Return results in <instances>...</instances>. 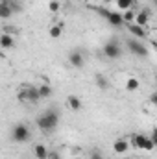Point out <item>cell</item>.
<instances>
[{
  "mask_svg": "<svg viewBox=\"0 0 157 159\" xmlns=\"http://www.w3.org/2000/svg\"><path fill=\"white\" fill-rule=\"evenodd\" d=\"M59 124V111L56 107H50L46 109L44 113H41L37 117V128H39L43 133H50L57 128Z\"/></svg>",
  "mask_w": 157,
  "mask_h": 159,
  "instance_id": "obj_1",
  "label": "cell"
},
{
  "mask_svg": "<svg viewBox=\"0 0 157 159\" xmlns=\"http://www.w3.org/2000/svg\"><path fill=\"white\" fill-rule=\"evenodd\" d=\"M11 139L15 141V143H28L30 139H32V129H30V126L28 124H24V122H19L15 128H13V131H11Z\"/></svg>",
  "mask_w": 157,
  "mask_h": 159,
  "instance_id": "obj_2",
  "label": "cell"
},
{
  "mask_svg": "<svg viewBox=\"0 0 157 159\" xmlns=\"http://www.w3.org/2000/svg\"><path fill=\"white\" fill-rule=\"evenodd\" d=\"M131 144H133L137 150H142V152H152V150L155 148V143H154L150 137L142 135V133L133 135V137H131Z\"/></svg>",
  "mask_w": 157,
  "mask_h": 159,
  "instance_id": "obj_3",
  "label": "cell"
},
{
  "mask_svg": "<svg viewBox=\"0 0 157 159\" xmlns=\"http://www.w3.org/2000/svg\"><path fill=\"white\" fill-rule=\"evenodd\" d=\"M102 52H104V56H105L107 59H118V57L122 56V46L118 44L117 39H109L104 44Z\"/></svg>",
  "mask_w": 157,
  "mask_h": 159,
  "instance_id": "obj_4",
  "label": "cell"
},
{
  "mask_svg": "<svg viewBox=\"0 0 157 159\" xmlns=\"http://www.w3.org/2000/svg\"><path fill=\"white\" fill-rule=\"evenodd\" d=\"M111 26H115V28H120V26H124V20H122V13H117V11H109V9H104V7H98L96 9Z\"/></svg>",
  "mask_w": 157,
  "mask_h": 159,
  "instance_id": "obj_5",
  "label": "cell"
},
{
  "mask_svg": "<svg viewBox=\"0 0 157 159\" xmlns=\"http://www.w3.org/2000/svg\"><path fill=\"white\" fill-rule=\"evenodd\" d=\"M126 46H128V50H129L133 56H137V57H146V56H148V46H146L142 41L129 39L126 43Z\"/></svg>",
  "mask_w": 157,
  "mask_h": 159,
  "instance_id": "obj_6",
  "label": "cell"
},
{
  "mask_svg": "<svg viewBox=\"0 0 157 159\" xmlns=\"http://www.w3.org/2000/svg\"><path fill=\"white\" fill-rule=\"evenodd\" d=\"M128 150H129V141H128L126 137H120V139H117V141L113 143V152L118 154V156L128 154Z\"/></svg>",
  "mask_w": 157,
  "mask_h": 159,
  "instance_id": "obj_7",
  "label": "cell"
},
{
  "mask_svg": "<svg viewBox=\"0 0 157 159\" xmlns=\"http://www.w3.org/2000/svg\"><path fill=\"white\" fill-rule=\"evenodd\" d=\"M148 20H150V9H142V11H139V13H135V19H133V24H137V26H142V28H146V24H148Z\"/></svg>",
  "mask_w": 157,
  "mask_h": 159,
  "instance_id": "obj_8",
  "label": "cell"
},
{
  "mask_svg": "<svg viewBox=\"0 0 157 159\" xmlns=\"http://www.w3.org/2000/svg\"><path fill=\"white\" fill-rule=\"evenodd\" d=\"M69 63H70L74 69H81V67H83V63H85L83 54H81V52H78V50L70 52V54H69Z\"/></svg>",
  "mask_w": 157,
  "mask_h": 159,
  "instance_id": "obj_9",
  "label": "cell"
},
{
  "mask_svg": "<svg viewBox=\"0 0 157 159\" xmlns=\"http://www.w3.org/2000/svg\"><path fill=\"white\" fill-rule=\"evenodd\" d=\"M15 46V37L11 34H0V48L2 50H11Z\"/></svg>",
  "mask_w": 157,
  "mask_h": 159,
  "instance_id": "obj_10",
  "label": "cell"
},
{
  "mask_svg": "<svg viewBox=\"0 0 157 159\" xmlns=\"http://www.w3.org/2000/svg\"><path fill=\"white\" fill-rule=\"evenodd\" d=\"M128 26V30L135 35V37H139V39H146L148 37V32H146V28H142V26H137V24H126Z\"/></svg>",
  "mask_w": 157,
  "mask_h": 159,
  "instance_id": "obj_11",
  "label": "cell"
},
{
  "mask_svg": "<svg viewBox=\"0 0 157 159\" xmlns=\"http://www.w3.org/2000/svg\"><path fill=\"white\" fill-rule=\"evenodd\" d=\"M34 156H35L37 159H48L50 150H48L43 143H39V144H35V146H34Z\"/></svg>",
  "mask_w": 157,
  "mask_h": 159,
  "instance_id": "obj_12",
  "label": "cell"
},
{
  "mask_svg": "<svg viewBox=\"0 0 157 159\" xmlns=\"http://www.w3.org/2000/svg\"><path fill=\"white\" fill-rule=\"evenodd\" d=\"M37 93H39V98L41 100H44V98H50L52 94H54V89H52V85H48V83H43L37 87Z\"/></svg>",
  "mask_w": 157,
  "mask_h": 159,
  "instance_id": "obj_13",
  "label": "cell"
},
{
  "mask_svg": "<svg viewBox=\"0 0 157 159\" xmlns=\"http://www.w3.org/2000/svg\"><path fill=\"white\" fill-rule=\"evenodd\" d=\"M67 104H69V109H72V111H79L81 109V100H79L76 94H70L69 98H67Z\"/></svg>",
  "mask_w": 157,
  "mask_h": 159,
  "instance_id": "obj_14",
  "label": "cell"
},
{
  "mask_svg": "<svg viewBox=\"0 0 157 159\" xmlns=\"http://www.w3.org/2000/svg\"><path fill=\"white\" fill-rule=\"evenodd\" d=\"M94 81H96V87H98V89H102V91H107V89H109V80L105 78L104 74H96Z\"/></svg>",
  "mask_w": 157,
  "mask_h": 159,
  "instance_id": "obj_15",
  "label": "cell"
},
{
  "mask_svg": "<svg viewBox=\"0 0 157 159\" xmlns=\"http://www.w3.org/2000/svg\"><path fill=\"white\" fill-rule=\"evenodd\" d=\"M141 87V81H139V78H128V81H126V91H129V93H135L137 89Z\"/></svg>",
  "mask_w": 157,
  "mask_h": 159,
  "instance_id": "obj_16",
  "label": "cell"
},
{
  "mask_svg": "<svg viewBox=\"0 0 157 159\" xmlns=\"http://www.w3.org/2000/svg\"><path fill=\"white\" fill-rule=\"evenodd\" d=\"M11 15H13V11H11V9H9V6L2 0V2H0V19H2V20H6V19H9Z\"/></svg>",
  "mask_w": 157,
  "mask_h": 159,
  "instance_id": "obj_17",
  "label": "cell"
},
{
  "mask_svg": "<svg viewBox=\"0 0 157 159\" xmlns=\"http://www.w3.org/2000/svg\"><path fill=\"white\" fill-rule=\"evenodd\" d=\"M26 91H28V102H39V93H37V87H32V85H26Z\"/></svg>",
  "mask_w": 157,
  "mask_h": 159,
  "instance_id": "obj_18",
  "label": "cell"
},
{
  "mask_svg": "<svg viewBox=\"0 0 157 159\" xmlns=\"http://www.w3.org/2000/svg\"><path fill=\"white\" fill-rule=\"evenodd\" d=\"M50 37H54V39H59L61 37V34H63V26L61 24H54V26H50Z\"/></svg>",
  "mask_w": 157,
  "mask_h": 159,
  "instance_id": "obj_19",
  "label": "cell"
},
{
  "mask_svg": "<svg viewBox=\"0 0 157 159\" xmlns=\"http://www.w3.org/2000/svg\"><path fill=\"white\" fill-rule=\"evenodd\" d=\"M135 6V0H117V7L126 11V9H131Z\"/></svg>",
  "mask_w": 157,
  "mask_h": 159,
  "instance_id": "obj_20",
  "label": "cell"
},
{
  "mask_svg": "<svg viewBox=\"0 0 157 159\" xmlns=\"http://www.w3.org/2000/svg\"><path fill=\"white\" fill-rule=\"evenodd\" d=\"M133 19H135V13H133L131 9H126V11L122 13V20H124V24H131Z\"/></svg>",
  "mask_w": 157,
  "mask_h": 159,
  "instance_id": "obj_21",
  "label": "cell"
},
{
  "mask_svg": "<svg viewBox=\"0 0 157 159\" xmlns=\"http://www.w3.org/2000/svg\"><path fill=\"white\" fill-rule=\"evenodd\" d=\"M59 9H61V2L59 0H50L48 2V11L50 13H57Z\"/></svg>",
  "mask_w": 157,
  "mask_h": 159,
  "instance_id": "obj_22",
  "label": "cell"
},
{
  "mask_svg": "<svg viewBox=\"0 0 157 159\" xmlns=\"http://www.w3.org/2000/svg\"><path fill=\"white\" fill-rule=\"evenodd\" d=\"M7 6H9V9L13 11V13H17V11H20V2L19 0H4Z\"/></svg>",
  "mask_w": 157,
  "mask_h": 159,
  "instance_id": "obj_23",
  "label": "cell"
},
{
  "mask_svg": "<svg viewBox=\"0 0 157 159\" xmlns=\"http://www.w3.org/2000/svg\"><path fill=\"white\" fill-rule=\"evenodd\" d=\"M17 100H19V102H28V91H26V87H22V89H19V94H17Z\"/></svg>",
  "mask_w": 157,
  "mask_h": 159,
  "instance_id": "obj_24",
  "label": "cell"
},
{
  "mask_svg": "<svg viewBox=\"0 0 157 159\" xmlns=\"http://www.w3.org/2000/svg\"><path fill=\"white\" fill-rule=\"evenodd\" d=\"M89 159H104V154L100 150H91L89 152Z\"/></svg>",
  "mask_w": 157,
  "mask_h": 159,
  "instance_id": "obj_25",
  "label": "cell"
},
{
  "mask_svg": "<svg viewBox=\"0 0 157 159\" xmlns=\"http://www.w3.org/2000/svg\"><path fill=\"white\" fill-rule=\"evenodd\" d=\"M85 2H87V4H92V2H96V0H85Z\"/></svg>",
  "mask_w": 157,
  "mask_h": 159,
  "instance_id": "obj_26",
  "label": "cell"
},
{
  "mask_svg": "<svg viewBox=\"0 0 157 159\" xmlns=\"http://www.w3.org/2000/svg\"><path fill=\"white\" fill-rule=\"evenodd\" d=\"M0 2H2V0H0Z\"/></svg>",
  "mask_w": 157,
  "mask_h": 159,
  "instance_id": "obj_27",
  "label": "cell"
}]
</instances>
